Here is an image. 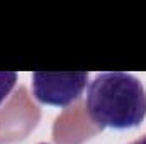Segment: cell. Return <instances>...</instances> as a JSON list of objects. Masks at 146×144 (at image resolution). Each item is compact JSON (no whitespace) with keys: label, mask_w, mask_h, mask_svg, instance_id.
<instances>
[{"label":"cell","mask_w":146,"mask_h":144,"mask_svg":"<svg viewBox=\"0 0 146 144\" xmlns=\"http://www.w3.org/2000/svg\"><path fill=\"white\" fill-rule=\"evenodd\" d=\"M85 108L100 129H133L146 117V90L129 73H99L87 88Z\"/></svg>","instance_id":"cell-1"},{"label":"cell","mask_w":146,"mask_h":144,"mask_svg":"<svg viewBox=\"0 0 146 144\" xmlns=\"http://www.w3.org/2000/svg\"><path fill=\"white\" fill-rule=\"evenodd\" d=\"M88 73H33V95L37 102L54 107H68L85 90Z\"/></svg>","instance_id":"cell-2"},{"label":"cell","mask_w":146,"mask_h":144,"mask_svg":"<svg viewBox=\"0 0 146 144\" xmlns=\"http://www.w3.org/2000/svg\"><path fill=\"white\" fill-rule=\"evenodd\" d=\"M15 81H17V73L0 71V104L9 97V93L15 87Z\"/></svg>","instance_id":"cell-3"},{"label":"cell","mask_w":146,"mask_h":144,"mask_svg":"<svg viewBox=\"0 0 146 144\" xmlns=\"http://www.w3.org/2000/svg\"><path fill=\"white\" fill-rule=\"evenodd\" d=\"M129 144H146V134H145V136H141L139 139H136V141L129 143Z\"/></svg>","instance_id":"cell-4"},{"label":"cell","mask_w":146,"mask_h":144,"mask_svg":"<svg viewBox=\"0 0 146 144\" xmlns=\"http://www.w3.org/2000/svg\"><path fill=\"white\" fill-rule=\"evenodd\" d=\"M39 144H48V143H39Z\"/></svg>","instance_id":"cell-5"}]
</instances>
